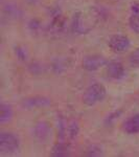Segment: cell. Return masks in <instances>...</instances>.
Wrapping results in <instances>:
<instances>
[{
  "label": "cell",
  "instance_id": "obj_14",
  "mask_svg": "<svg viewBox=\"0 0 139 157\" xmlns=\"http://www.w3.org/2000/svg\"><path fill=\"white\" fill-rule=\"evenodd\" d=\"M15 54H16L17 58L22 62H25L27 60V58H28V54H27L26 49L23 46H17L15 48Z\"/></svg>",
  "mask_w": 139,
  "mask_h": 157
},
{
  "label": "cell",
  "instance_id": "obj_9",
  "mask_svg": "<svg viewBox=\"0 0 139 157\" xmlns=\"http://www.w3.org/2000/svg\"><path fill=\"white\" fill-rule=\"evenodd\" d=\"M122 130L125 133L134 135L139 133V113H136L126 120L122 124Z\"/></svg>",
  "mask_w": 139,
  "mask_h": 157
},
{
  "label": "cell",
  "instance_id": "obj_10",
  "mask_svg": "<svg viewBox=\"0 0 139 157\" xmlns=\"http://www.w3.org/2000/svg\"><path fill=\"white\" fill-rule=\"evenodd\" d=\"M130 29L139 35V3H134L131 9V16L129 18Z\"/></svg>",
  "mask_w": 139,
  "mask_h": 157
},
{
  "label": "cell",
  "instance_id": "obj_15",
  "mask_svg": "<svg viewBox=\"0 0 139 157\" xmlns=\"http://www.w3.org/2000/svg\"><path fill=\"white\" fill-rule=\"evenodd\" d=\"M87 155L88 156H100L103 155V149L100 146L93 145L90 146L87 150Z\"/></svg>",
  "mask_w": 139,
  "mask_h": 157
},
{
  "label": "cell",
  "instance_id": "obj_8",
  "mask_svg": "<svg viewBox=\"0 0 139 157\" xmlns=\"http://www.w3.org/2000/svg\"><path fill=\"white\" fill-rule=\"evenodd\" d=\"M2 11H3L4 17L9 20H18L23 16L22 10L14 2H6L2 7Z\"/></svg>",
  "mask_w": 139,
  "mask_h": 157
},
{
  "label": "cell",
  "instance_id": "obj_3",
  "mask_svg": "<svg viewBox=\"0 0 139 157\" xmlns=\"http://www.w3.org/2000/svg\"><path fill=\"white\" fill-rule=\"evenodd\" d=\"M32 135L35 140L39 144H47L51 139L52 128L47 121H40L34 126Z\"/></svg>",
  "mask_w": 139,
  "mask_h": 157
},
{
  "label": "cell",
  "instance_id": "obj_12",
  "mask_svg": "<svg viewBox=\"0 0 139 157\" xmlns=\"http://www.w3.org/2000/svg\"><path fill=\"white\" fill-rule=\"evenodd\" d=\"M50 155L55 156V157L69 156L70 155V149H69V147L66 145V144L59 143V144H57V145L54 146Z\"/></svg>",
  "mask_w": 139,
  "mask_h": 157
},
{
  "label": "cell",
  "instance_id": "obj_6",
  "mask_svg": "<svg viewBox=\"0 0 139 157\" xmlns=\"http://www.w3.org/2000/svg\"><path fill=\"white\" fill-rule=\"evenodd\" d=\"M51 104L50 100L46 97H41V95H36V97H30L22 101V106L27 110H32L37 108H45L48 107Z\"/></svg>",
  "mask_w": 139,
  "mask_h": 157
},
{
  "label": "cell",
  "instance_id": "obj_17",
  "mask_svg": "<svg viewBox=\"0 0 139 157\" xmlns=\"http://www.w3.org/2000/svg\"><path fill=\"white\" fill-rule=\"evenodd\" d=\"M25 1H26L27 3H29V4H36V3H38V1H39V0H25Z\"/></svg>",
  "mask_w": 139,
  "mask_h": 157
},
{
  "label": "cell",
  "instance_id": "obj_2",
  "mask_svg": "<svg viewBox=\"0 0 139 157\" xmlns=\"http://www.w3.org/2000/svg\"><path fill=\"white\" fill-rule=\"evenodd\" d=\"M20 149V139L15 133L1 131L0 133V153L9 155L18 152Z\"/></svg>",
  "mask_w": 139,
  "mask_h": 157
},
{
  "label": "cell",
  "instance_id": "obj_1",
  "mask_svg": "<svg viewBox=\"0 0 139 157\" xmlns=\"http://www.w3.org/2000/svg\"><path fill=\"white\" fill-rule=\"evenodd\" d=\"M106 95H107V90L105 86L100 83H94L85 90L84 95H83V102L85 105L91 107V106L103 102Z\"/></svg>",
  "mask_w": 139,
  "mask_h": 157
},
{
  "label": "cell",
  "instance_id": "obj_13",
  "mask_svg": "<svg viewBox=\"0 0 139 157\" xmlns=\"http://www.w3.org/2000/svg\"><path fill=\"white\" fill-rule=\"evenodd\" d=\"M129 63L134 68H139V47L129 56Z\"/></svg>",
  "mask_w": 139,
  "mask_h": 157
},
{
  "label": "cell",
  "instance_id": "obj_16",
  "mask_svg": "<svg viewBox=\"0 0 139 157\" xmlns=\"http://www.w3.org/2000/svg\"><path fill=\"white\" fill-rule=\"evenodd\" d=\"M68 133H69V136L71 138H74L77 135V133H79V126L75 123V121H72L69 124V126H68Z\"/></svg>",
  "mask_w": 139,
  "mask_h": 157
},
{
  "label": "cell",
  "instance_id": "obj_11",
  "mask_svg": "<svg viewBox=\"0 0 139 157\" xmlns=\"http://www.w3.org/2000/svg\"><path fill=\"white\" fill-rule=\"evenodd\" d=\"M0 124L1 125H4V124H7L12 121L13 118V108L11 105L6 103H1V106H0Z\"/></svg>",
  "mask_w": 139,
  "mask_h": 157
},
{
  "label": "cell",
  "instance_id": "obj_7",
  "mask_svg": "<svg viewBox=\"0 0 139 157\" xmlns=\"http://www.w3.org/2000/svg\"><path fill=\"white\" fill-rule=\"evenodd\" d=\"M106 69H107L108 78H113V80H120L126 75L125 67L120 62H117V61L108 62L106 65Z\"/></svg>",
  "mask_w": 139,
  "mask_h": 157
},
{
  "label": "cell",
  "instance_id": "obj_5",
  "mask_svg": "<svg viewBox=\"0 0 139 157\" xmlns=\"http://www.w3.org/2000/svg\"><path fill=\"white\" fill-rule=\"evenodd\" d=\"M107 59L100 55H89L83 60V68L87 71H96L100 68L106 66Z\"/></svg>",
  "mask_w": 139,
  "mask_h": 157
},
{
  "label": "cell",
  "instance_id": "obj_4",
  "mask_svg": "<svg viewBox=\"0 0 139 157\" xmlns=\"http://www.w3.org/2000/svg\"><path fill=\"white\" fill-rule=\"evenodd\" d=\"M108 46L109 48L114 52L121 54L125 52L130 48L131 46V40L129 37L125 36L121 34H116L110 37L109 41H108Z\"/></svg>",
  "mask_w": 139,
  "mask_h": 157
}]
</instances>
